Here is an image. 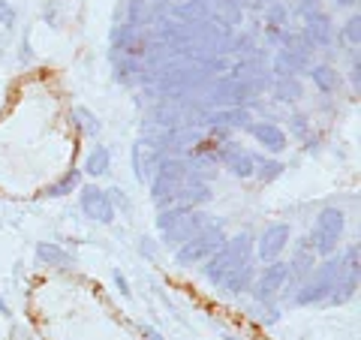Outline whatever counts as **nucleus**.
Here are the masks:
<instances>
[{
    "label": "nucleus",
    "mask_w": 361,
    "mask_h": 340,
    "mask_svg": "<svg viewBox=\"0 0 361 340\" xmlns=\"http://www.w3.org/2000/svg\"><path fill=\"white\" fill-rule=\"evenodd\" d=\"M78 205H82L85 217L94 220V223H111L115 220V202H111L109 190L97 187V184H85L78 190Z\"/></svg>",
    "instance_id": "6"
},
{
    "label": "nucleus",
    "mask_w": 361,
    "mask_h": 340,
    "mask_svg": "<svg viewBox=\"0 0 361 340\" xmlns=\"http://www.w3.org/2000/svg\"><path fill=\"white\" fill-rule=\"evenodd\" d=\"M73 118L78 121V130H82L85 135H97V133H99V121L90 115V109H82V106H78V109L73 111Z\"/></svg>",
    "instance_id": "19"
},
{
    "label": "nucleus",
    "mask_w": 361,
    "mask_h": 340,
    "mask_svg": "<svg viewBox=\"0 0 361 340\" xmlns=\"http://www.w3.org/2000/svg\"><path fill=\"white\" fill-rule=\"evenodd\" d=\"M250 256H253V238L250 235H235L232 241H223V247L214 256L205 259V277L217 286V283L226 277V274H232L235 268H244V265H250Z\"/></svg>",
    "instance_id": "1"
},
{
    "label": "nucleus",
    "mask_w": 361,
    "mask_h": 340,
    "mask_svg": "<svg viewBox=\"0 0 361 340\" xmlns=\"http://www.w3.org/2000/svg\"><path fill=\"white\" fill-rule=\"evenodd\" d=\"M358 25H361V21H358V13H355V16L343 25V37H346L349 42H353V45H358Z\"/></svg>",
    "instance_id": "21"
},
{
    "label": "nucleus",
    "mask_w": 361,
    "mask_h": 340,
    "mask_svg": "<svg viewBox=\"0 0 361 340\" xmlns=\"http://www.w3.org/2000/svg\"><path fill=\"white\" fill-rule=\"evenodd\" d=\"M220 163L229 169V172L235 178H253L256 175V163H259V157H253L250 151H244L238 148V145H223L220 148Z\"/></svg>",
    "instance_id": "9"
},
{
    "label": "nucleus",
    "mask_w": 361,
    "mask_h": 340,
    "mask_svg": "<svg viewBox=\"0 0 361 340\" xmlns=\"http://www.w3.org/2000/svg\"><path fill=\"white\" fill-rule=\"evenodd\" d=\"M331 21H329V16H322V13H316L313 18H310V28H307V33H310V40L316 42V45H325L331 40Z\"/></svg>",
    "instance_id": "17"
},
{
    "label": "nucleus",
    "mask_w": 361,
    "mask_h": 340,
    "mask_svg": "<svg viewBox=\"0 0 361 340\" xmlns=\"http://www.w3.org/2000/svg\"><path fill=\"white\" fill-rule=\"evenodd\" d=\"M142 334L148 337V340H163V334L157 332V328H151V325H142Z\"/></svg>",
    "instance_id": "22"
},
{
    "label": "nucleus",
    "mask_w": 361,
    "mask_h": 340,
    "mask_svg": "<svg viewBox=\"0 0 361 340\" xmlns=\"http://www.w3.org/2000/svg\"><path fill=\"white\" fill-rule=\"evenodd\" d=\"M217 286L223 292H229V296H241V292H247L253 286V265H244V268H235L232 274H226Z\"/></svg>",
    "instance_id": "13"
},
{
    "label": "nucleus",
    "mask_w": 361,
    "mask_h": 340,
    "mask_svg": "<svg viewBox=\"0 0 361 340\" xmlns=\"http://www.w3.org/2000/svg\"><path fill=\"white\" fill-rule=\"evenodd\" d=\"M289 238H292V229L286 223L268 226V229L262 232V238H259V259H265V262H277L280 253L286 250Z\"/></svg>",
    "instance_id": "8"
},
{
    "label": "nucleus",
    "mask_w": 361,
    "mask_h": 340,
    "mask_svg": "<svg viewBox=\"0 0 361 340\" xmlns=\"http://www.w3.org/2000/svg\"><path fill=\"white\" fill-rule=\"evenodd\" d=\"M280 172H283V163H277V160H259L256 163V175H259V181H274V178H280Z\"/></svg>",
    "instance_id": "20"
},
{
    "label": "nucleus",
    "mask_w": 361,
    "mask_h": 340,
    "mask_svg": "<svg viewBox=\"0 0 361 340\" xmlns=\"http://www.w3.org/2000/svg\"><path fill=\"white\" fill-rule=\"evenodd\" d=\"M115 283H118V289L123 292V296H130V286H127V280H123L121 271H115Z\"/></svg>",
    "instance_id": "23"
},
{
    "label": "nucleus",
    "mask_w": 361,
    "mask_h": 340,
    "mask_svg": "<svg viewBox=\"0 0 361 340\" xmlns=\"http://www.w3.org/2000/svg\"><path fill=\"white\" fill-rule=\"evenodd\" d=\"M226 235L220 226H205L202 232H196L187 244H180V250L175 253V262L178 265H202L208 256H214L223 247Z\"/></svg>",
    "instance_id": "4"
},
{
    "label": "nucleus",
    "mask_w": 361,
    "mask_h": 340,
    "mask_svg": "<svg viewBox=\"0 0 361 340\" xmlns=\"http://www.w3.org/2000/svg\"><path fill=\"white\" fill-rule=\"evenodd\" d=\"M196 232H202V217H199V214H193V211H187L184 217H180L172 229L163 232V235H166L169 244H187Z\"/></svg>",
    "instance_id": "12"
},
{
    "label": "nucleus",
    "mask_w": 361,
    "mask_h": 340,
    "mask_svg": "<svg viewBox=\"0 0 361 340\" xmlns=\"http://www.w3.org/2000/svg\"><path fill=\"white\" fill-rule=\"evenodd\" d=\"M78 184H82V172L78 169H73V172H66L58 184H51L49 190H45V196L49 199H61V196H70L73 190H78Z\"/></svg>",
    "instance_id": "16"
},
{
    "label": "nucleus",
    "mask_w": 361,
    "mask_h": 340,
    "mask_svg": "<svg viewBox=\"0 0 361 340\" xmlns=\"http://www.w3.org/2000/svg\"><path fill=\"white\" fill-rule=\"evenodd\" d=\"M343 229H346V214H343L341 208H334V205L322 208L319 214H316L310 238H307L310 250H313L316 256H322V259L334 256L337 244H341V238H343Z\"/></svg>",
    "instance_id": "2"
},
{
    "label": "nucleus",
    "mask_w": 361,
    "mask_h": 340,
    "mask_svg": "<svg viewBox=\"0 0 361 340\" xmlns=\"http://www.w3.org/2000/svg\"><path fill=\"white\" fill-rule=\"evenodd\" d=\"M226 340H238V337H226Z\"/></svg>",
    "instance_id": "26"
},
{
    "label": "nucleus",
    "mask_w": 361,
    "mask_h": 340,
    "mask_svg": "<svg viewBox=\"0 0 361 340\" xmlns=\"http://www.w3.org/2000/svg\"><path fill=\"white\" fill-rule=\"evenodd\" d=\"M313 265H316V253L310 250L307 238H304L301 247H298V253L292 256V262H286V268H289V277H307L310 271H313Z\"/></svg>",
    "instance_id": "14"
},
{
    "label": "nucleus",
    "mask_w": 361,
    "mask_h": 340,
    "mask_svg": "<svg viewBox=\"0 0 361 340\" xmlns=\"http://www.w3.org/2000/svg\"><path fill=\"white\" fill-rule=\"evenodd\" d=\"M289 283V268H286V262H268V268H262V274L256 277V283H253V301L256 304H274V298H277V292L283 289Z\"/></svg>",
    "instance_id": "7"
},
{
    "label": "nucleus",
    "mask_w": 361,
    "mask_h": 340,
    "mask_svg": "<svg viewBox=\"0 0 361 340\" xmlns=\"http://www.w3.org/2000/svg\"><path fill=\"white\" fill-rule=\"evenodd\" d=\"M184 181H187V169L180 166L178 160L160 163V169H157V178H154V184H151L154 205H160V208L172 205V202L178 199V193L184 190Z\"/></svg>",
    "instance_id": "5"
},
{
    "label": "nucleus",
    "mask_w": 361,
    "mask_h": 340,
    "mask_svg": "<svg viewBox=\"0 0 361 340\" xmlns=\"http://www.w3.org/2000/svg\"><path fill=\"white\" fill-rule=\"evenodd\" d=\"M341 280V259H325L322 265H313V271L304 277V286H298V296L292 298L298 308H307V304H322L331 296L334 283Z\"/></svg>",
    "instance_id": "3"
},
{
    "label": "nucleus",
    "mask_w": 361,
    "mask_h": 340,
    "mask_svg": "<svg viewBox=\"0 0 361 340\" xmlns=\"http://www.w3.org/2000/svg\"><path fill=\"white\" fill-rule=\"evenodd\" d=\"M250 135L253 139L262 145V148L268 151V154H283L286 151V145H289V139H286V133L277 127V123H268V121H259V123H250Z\"/></svg>",
    "instance_id": "10"
},
{
    "label": "nucleus",
    "mask_w": 361,
    "mask_h": 340,
    "mask_svg": "<svg viewBox=\"0 0 361 340\" xmlns=\"http://www.w3.org/2000/svg\"><path fill=\"white\" fill-rule=\"evenodd\" d=\"M0 226H4V223H0Z\"/></svg>",
    "instance_id": "27"
},
{
    "label": "nucleus",
    "mask_w": 361,
    "mask_h": 340,
    "mask_svg": "<svg viewBox=\"0 0 361 340\" xmlns=\"http://www.w3.org/2000/svg\"><path fill=\"white\" fill-rule=\"evenodd\" d=\"M111 166V151L103 148V145H97V148H90L87 157H85V172L90 178H103Z\"/></svg>",
    "instance_id": "15"
},
{
    "label": "nucleus",
    "mask_w": 361,
    "mask_h": 340,
    "mask_svg": "<svg viewBox=\"0 0 361 340\" xmlns=\"http://www.w3.org/2000/svg\"><path fill=\"white\" fill-rule=\"evenodd\" d=\"M37 259H39L42 265H51V268H61V271L75 265V256L70 250H63L61 244H51V241L37 244Z\"/></svg>",
    "instance_id": "11"
},
{
    "label": "nucleus",
    "mask_w": 361,
    "mask_h": 340,
    "mask_svg": "<svg viewBox=\"0 0 361 340\" xmlns=\"http://www.w3.org/2000/svg\"><path fill=\"white\" fill-rule=\"evenodd\" d=\"M313 85L319 87V90H325V94H331V90L341 85V78H337V73L331 70V66H313Z\"/></svg>",
    "instance_id": "18"
},
{
    "label": "nucleus",
    "mask_w": 361,
    "mask_h": 340,
    "mask_svg": "<svg viewBox=\"0 0 361 340\" xmlns=\"http://www.w3.org/2000/svg\"><path fill=\"white\" fill-rule=\"evenodd\" d=\"M0 313H4V316H9V308H6V301H4V296H0Z\"/></svg>",
    "instance_id": "24"
},
{
    "label": "nucleus",
    "mask_w": 361,
    "mask_h": 340,
    "mask_svg": "<svg viewBox=\"0 0 361 340\" xmlns=\"http://www.w3.org/2000/svg\"><path fill=\"white\" fill-rule=\"evenodd\" d=\"M337 4H341V6H355L358 0H337Z\"/></svg>",
    "instance_id": "25"
}]
</instances>
